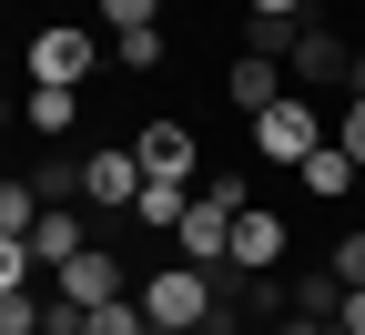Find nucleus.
<instances>
[{
	"label": "nucleus",
	"mask_w": 365,
	"mask_h": 335,
	"mask_svg": "<svg viewBox=\"0 0 365 335\" xmlns=\"http://www.w3.org/2000/svg\"><path fill=\"white\" fill-rule=\"evenodd\" d=\"M244 132H254V163H284V173H304V153H325V142H335L314 91H284V102H274V112H254Z\"/></svg>",
	"instance_id": "nucleus-1"
},
{
	"label": "nucleus",
	"mask_w": 365,
	"mask_h": 335,
	"mask_svg": "<svg viewBox=\"0 0 365 335\" xmlns=\"http://www.w3.org/2000/svg\"><path fill=\"white\" fill-rule=\"evenodd\" d=\"M21 71H31V81H51V91H91V71H102V41H91L81 21H51V31H31Z\"/></svg>",
	"instance_id": "nucleus-2"
},
{
	"label": "nucleus",
	"mask_w": 365,
	"mask_h": 335,
	"mask_svg": "<svg viewBox=\"0 0 365 335\" xmlns=\"http://www.w3.org/2000/svg\"><path fill=\"white\" fill-rule=\"evenodd\" d=\"M213 305H223V295H213V274H203V264H182V254L143 284V315H153V325H182V335H213Z\"/></svg>",
	"instance_id": "nucleus-3"
},
{
	"label": "nucleus",
	"mask_w": 365,
	"mask_h": 335,
	"mask_svg": "<svg viewBox=\"0 0 365 335\" xmlns=\"http://www.w3.org/2000/svg\"><path fill=\"white\" fill-rule=\"evenodd\" d=\"M355 61H365V51H355L335 21H304V41H294V61H284V71H294V91H314V102H325L335 81H355Z\"/></svg>",
	"instance_id": "nucleus-4"
},
{
	"label": "nucleus",
	"mask_w": 365,
	"mask_h": 335,
	"mask_svg": "<svg viewBox=\"0 0 365 335\" xmlns=\"http://www.w3.org/2000/svg\"><path fill=\"white\" fill-rule=\"evenodd\" d=\"M51 295H61V305H81V315H102V305H122V295H132V284H122V254H112V244H91V254H71V264L51 274Z\"/></svg>",
	"instance_id": "nucleus-5"
},
{
	"label": "nucleus",
	"mask_w": 365,
	"mask_h": 335,
	"mask_svg": "<svg viewBox=\"0 0 365 335\" xmlns=\"http://www.w3.org/2000/svg\"><path fill=\"white\" fill-rule=\"evenodd\" d=\"M143 153H132V142H122V153H112V142H102V153H91V173H81V204H102V224L112 214H132V204H143Z\"/></svg>",
	"instance_id": "nucleus-6"
},
{
	"label": "nucleus",
	"mask_w": 365,
	"mask_h": 335,
	"mask_svg": "<svg viewBox=\"0 0 365 335\" xmlns=\"http://www.w3.org/2000/svg\"><path fill=\"white\" fill-rule=\"evenodd\" d=\"M132 153H143V173H163V183H203V142H193V122H143L132 132Z\"/></svg>",
	"instance_id": "nucleus-7"
},
{
	"label": "nucleus",
	"mask_w": 365,
	"mask_h": 335,
	"mask_svg": "<svg viewBox=\"0 0 365 335\" xmlns=\"http://www.w3.org/2000/svg\"><path fill=\"white\" fill-rule=\"evenodd\" d=\"M284 91H294V81H284V61H264V51H244L234 71H223V102H234L244 122H254V112H274Z\"/></svg>",
	"instance_id": "nucleus-8"
},
{
	"label": "nucleus",
	"mask_w": 365,
	"mask_h": 335,
	"mask_svg": "<svg viewBox=\"0 0 365 335\" xmlns=\"http://www.w3.org/2000/svg\"><path fill=\"white\" fill-rule=\"evenodd\" d=\"M71 254H91V224H81L71 204H51V214H41V224H31V264H51V274H61Z\"/></svg>",
	"instance_id": "nucleus-9"
},
{
	"label": "nucleus",
	"mask_w": 365,
	"mask_h": 335,
	"mask_svg": "<svg viewBox=\"0 0 365 335\" xmlns=\"http://www.w3.org/2000/svg\"><path fill=\"white\" fill-rule=\"evenodd\" d=\"M234 264H244V274H274V264H284V214H274V204H254V214L234 224Z\"/></svg>",
	"instance_id": "nucleus-10"
},
{
	"label": "nucleus",
	"mask_w": 365,
	"mask_h": 335,
	"mask_svg": "<svg viewBox=\"0 0 365 335\" xmlns=\"http://www.w3.org/2000/svg\"><path fill=\"white\" fill-rule=\"evenodd\" d=\"M193 194H203V183H143V204H132V224H143V234H182V214H193Z\"/></svg>",
	"instance_id": "nucleus-11"
},
{
	"label": "nucleus",
	"mask_w": 365,
	"mask_h": 335,
	"mask_svg": "<svg viewBox=\"0 0 365 335\" xmlns=\"http://www.w3.org/2000/svg\"><path fill=\"white\" fill-rule=\"evenodd\" d=\"M284 295H294V315H314V325H335V315H345V274H335V264H304V274L284 284Z\"/></svg>",
	"instance_id": "nucleus-12"
},
{
	"label": "nucleus",
	"mask_w": 365,
	"mask_h": 335,
	"mask_svg": "<svg viewBox=\"0 0 365 335\" xmlns=\"http://www.w3.org/2000/svg\"><path fill=\"white\" fill-rule=\"evenodd\" d=\"M294 183H304V194H314V204H335V194H345V183H365V163L345 153V142H325V153H304V173H294Z\"/></svg>",
	"instance_id": "nucleus-13"
},
{
	"label": "nucleus",
	"mask_w": 365,
	"mask_h": 335,
	"mask_svg": "<svg viewBox=\"0 0 365 335\" xmlns=\"http://www.w3.org/2000/svg\"><path fill=\"white\" fill-rule=\"evenodd\" d=\"M71 112H81V91H51V81H31V91H21V122H31L41 142H61V132H71Z\"/></svg>",
	"instance_id": "nucleus-14"
},
{
	"label": "nucleus",
	"mask_w": 365,
	"mask_h": 335,
	"mask_svg": "<svg viewBox=\"0 0 365 335\" xmlns=\"http://www.w3.org/2000/svg\"><path fill=\"white\" fill-rule=\"evenodd\" d=\"M81 173H91V153H41L31 163V194L41 204H81Z\"/></svg>",
	"instance_id": "nucleus-15"
},
{
	"label": "nucleus",
	"mask_w": 365,
	"mask_h": 335,
	"mask_svg": "<svg viewBox=\"0 0 365 335\" xmlns=\"http://www.w3.org/2000/svg\"><path fill=\"white\" fill-rule=\"evenodd\" d=\"M112 61H122V71H163V61H173L163 21H153V31H112Z\"/></svg>",
	"instance_id": "nucleus-16"
},
{
	"label": "nucleus",
	"mask_w": 365,
	"mask_h": 335,
	"mask_svg": "<svg viewBox=\"0 0 365 335\" xmlns=\"http://www.w3.org/2000/svg\"><path fill=\"white\" fill-rule=\"evenodd\" d=\"M335 142L365 163V61H355V81H345V132H335Z\"/></svg>",
	"instance_id": "nucleus-17"
},
{
	"label": "nucleus",
	"mask_w": 365,
	"mask_h": 335,
	"mask_svg": "<svg viewBox=\"0 0 365 335\" xmlns=\"http://www.w3.org/2000/svg\"><path fill=\"white\" fill-rule=\"evenodd\" d=\"M325 264H335L345 284H365V224H355V234H335V244H325Z\"/></svg>",
	"instance_id": "nucleus-18"
},
{
	"label": "nucleus",
	"mask_w": 365,
	"mask_h": 335,
	"mask_svg": "<svg viewBox=\"0 0 365 335\" xmlns=\"http://www.w3.org/2000/svg\"><path fill=\"white\" fill-rule=\"evenodd\" d=\"M102 21H112V31H153V21H163V0H102Z\"/></svg>",
	"instance_id": "nucleus-19"
},
{
	"label": "nucleus",
	"mask_w": 365,
	"mask_h": 335,
	"mask_svg": "<svg viewBox=\"0 0 365 335\" xmlns=\"http://www.w3.org/2000/svg\"><path fill=\"white\" fill-rule=\"evenodd\" d=\"M335 335H365V284H345V315H335Z\"/></svg>",
	"instance_id": "nucleus-20"
},
{
	"label": "nucleus",
	"mask_w": 365,
	"mask_h": 335,
	"mask_svg": "<svg viewBox=\"0 0 365 335\" xmlns=\"http://www.w3.org/2000/svg\"><path fill=\"white\" fill-rule=\"evenodd\" d=\"M254 21H304V0H244Z\"/></svg>",
	"instance_id": "nucleus-21"
},
{
	"label": "nucleus",
	"mask_w": 365,
	"mask_h": 335,
	"mask_svg": "<svg viewBox=\"0 0 365 335\" xmlns=\"http://www.w3.org/2000/svg\"><path fill=\"white\" fill-rule=\"evenodd\" d=\"M274 335H335V325H314V315H284V325H274Z\"/></svg>",
	"instance_id": "nucleus-22"
}]
</instances>
